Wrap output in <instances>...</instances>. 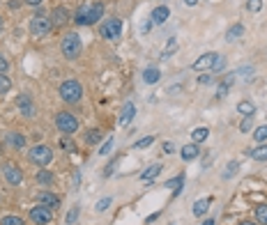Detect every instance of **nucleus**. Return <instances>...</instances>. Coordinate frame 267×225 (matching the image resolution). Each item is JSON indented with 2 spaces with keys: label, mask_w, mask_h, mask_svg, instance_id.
Returning <instances> with one entry per match:
<instances>
[{
  "label": "nucleus",
  "mask_w": 267,
  "mask_h": 225,
  "mask_svg": "<svg viewBox=\"0 0 267 225\" xmlns=\"http://www.w3.org/2000/svg\"><path fill=\"white\" fill-rule=\"evenodd\" d=\"M101 16H104V2L88 0V2H83V5L76 9L74 23H76V26H92V23L101 21Z\"/></svg>",
  "instance_id": "obj_1"
},
{
  "label": "nucleus",
  "mask_w": 267,
  "mask_h": 225,
  "mask_svg": "<svg viewBox=\"0 0 267 225\" xmlns=\"http://www.w3.org/2000/svg\"><path fill=\"white\" fill-rule=\"evenodd\" d=\"M60 48H63V55L67 60H76L81 55V51H83V44H81L79 32H67L63 44H60Z\"/></svg>",
  "instance_id": "obj_2"
},
{
  "label": "nucleus",
  "mask_w": 267,
  "mask_h": 225,
  "mask_svg": "<svg viewBox=\"0 0 267 225\" xmlns=\"http://www.w3.org/2000/svg\"><path fill=\"white\" fill-rule=\"evenodd\" d=\"M81 96H83V85L79 80H65L60 85V99L65 104H79Z\"/></svg>",
  "instance_id": "obj_3"
},
{
  "label": "nucleus",
  "mask_w": 267,
  "mask_h": 225,
  "mask_svg": "<svg viewBox=\"0 0 267 225\" xmlns=\"http://www.w3.org/2000/svg\"><path fill=\"white\" fill-rule=\"evenodd\" d=\"M55 127H58V131L60 133H65V136H71V133H76L79 131V117L76 115H71V112H58L55 115Z\"/></svg>",
  "instance_id": "obj_4"
},
{
  "label": "nucleus",
  "mask_w": 267,
  "mask_h": 225,
  "mask_svg": "<svg viewBox=\"0 0 267 225\" xmlns=\"http://www.w3.org/2000/svg\"><path fill=\"white\" fill-rule=\"evenodd\" d=\"M99 32H101L104 39L116 42V39H120V35H122V21H120V18H106V21L99 26Z\"/></svg>",
  "instance_id": "obj_5"
},
{
  "label": "nucleus",
  "mask_w": 267,
  "mask_h": 225,
  "mask_svg": "<svg viewBox=\"0 0 267 225\" xmlns=\"http://www.w3.org/2000/svg\"><path fill=\"white\" fill-rule=\"evenodd\" d=\"M51 28H53V23H51V18L46 16H33V21H30V32H33V37L35 39H42V37H46L49 32H51Z\"/></svg>",
  "instance_id": "obj_6"
},
{
  "label": "nucleus",
  "mask_w": 267,
  "mask_h": 225,
  "mask_svg": "<svg viewBox=\"0 0 267 225\" xmlns=\"http://www.w3.org/2000/svg\"><path fill=\"white\" fill-rule=\"evenodd\" d=\"M51 159H53V152L51 147H46V145H35V147L30 149V161L39 168H46V165L51 163Z\"/></svg>",
  "instance_id": "obj_7"
},
{
  "label": "nucleus",
  "mask_w": 267,
  "mask_h": 225,
  "mask_svg": "<svg viewBox=\"0 0 267 225\" xmlns=\"http://www.w3.org/2000/svg\"><path fill=\"white\" fill-rule=\"evenodd\" d=\"M217 60H219V53H205V55H200V58L191 64V69L194 71H212Z\"/></svg>",
  "instance_id": "obj_8"
},
{
  "label": "nucleus",
  "mask_w": 267,
  "mask_h": 225,
  "mask_svg": "<svg viewBox=\"0 0 267 225\" xmlns=\"http://www.w3.org/2000/svg\"><path fill=\"white\" fill-rule=\"evenodd\" d=\"M30 221L35 225H49L51 223V209L44 207V205H37V207L30 209Z\"/></svg>",
  "instance_id": "obj_9"
},
{
  "label": "nucleus",
  "mask_w": 267,
  "mask_h": 225,
  "mask_svg": "<svg viewBox=\"0 0 267 225\" xmlns=\"http://www.w3.org/2000/svg\"><path fill=\"white\" fill-rule=\"evenodd\" d=\"M5 179H7L12 186H18V184L23 182V173H21V168H17L14 163H7L5 165Z\"/></svg>",
  "instance_id": "obj_10"
},
{
  "label": "nucleus",
  "mask_w": 267,
  "mask_h": 225,
  "mask_svg": "<svg viewBox=\"0 0 267 225\" xmlns=\"http://www.w3.org/2000/svg\"><path fill=\"white\" fill-rule=\"evenodd\" d=\"M168 16H170V9L166 7V5H159V7L152 9L150 21H152V23H157V26H161V23H166V21H168Z\"/></svg>",
  "instance_id": "obj_11"
},
{
  "label": "nucleus",
  "mask_w": 267,
  "mask_h": 225,
  "mask_svg": "<svg viewBox=\"0 0 267 225\" xmlns=\"http://www.w3.org/2000/svg\"><path fill=\"white\" fill-rule=\"evenodd\" d=\"M69 21V12L65 7H53V12H51V23H53L55 28H60V26H65Z\"/></svg>",
  "instance_id": "obj_12"
},
{
  "label": "nucleus",
  "mask_w": 267,
  "mask_h": 225,
  "mask_svg": "<svg viewBox=\"0 0 267 225\" xmlns=\"http://www.w3.org/2000/svg\"><path fill=\"white\" fill-rule=\"evenodd\" d=\"M37 200H39V205H44V207H49V209L60 207V198H58L55 193H49V191H42Z\"/></svg>",
  "instance_id": "obj_13"
},
{
  "label": "nucleus",
  "mask_w": 267,
  "mask_h": 225,
  "mask_svg": "<svg viewBox=\"0 0 267 225\" xmlns=\"http://www.w3.org/2000/svg\"><path fill=\"white\" fill-rule=\"evenodd\" d=\"M161 170H164V165L161 163H154V165H150L148 170H143V175H141V182L143 184H150V182H154L157 177L161 175Z\"/></svg>",
  "instance_id": "obj_14"
},
{
  "label": "nucleus",
  "mask_w": 267,
  "mask_h": 225,
  "mask_svg": "<svg viewBox=\"0 0 267 225\" xmlns=\"http://www.w3.org/2000/svg\"><path fill=\"white\" fill-rule=\"evenodd\" d=\"M17 106L21 108V112H26L28 117H33L35 115V106H33V101H30V96L28 95H21L17 99Z\"/></svg>",
  "instance_id": "obj_15"
},
{
  "label": "nucleus",
  "mask_w": 267,
  "mask_h": 225,
  "mask_svg": "<svg viewBox=\"0 0 267 225\" xmlns=\"http://www.w3.org/2000/svg\"><path fill=\"white\" fill-rule=\"evenodd\" d=\"M198 154H200V149H198L196 143H194V145H184V147L180 149V156H182L184 161H194V159H198Z\"/></svg>",
  "instance_id": "obj_16"
},
{
  "label": "nucleus",
  "mask_w": 267,
  "mask_h": 225,
  "mask_svg": "<svg viewBox=\"0 0 267 225\" xmlns=\"http://www.w3.org/2000/svg\"><path fill=\"white\" fill-rule=\"evenodd\" d=\"M134 112H136V106L132 104V101H127L125 106H122V112H120V124L125 127V124H129L134 117Z\"/></svg>",
  "instance_id": "obj_17"
},
{
  "label": "nucleus",
  "mask_w": 267,
  "mask_h": 225,
  "mask_svg": "<svg viewBox=\"0 0 267 225\" xmlns=\"http://www.w3.org/2000/svg\"><path fill=\"white\" fill-rule=\"evenodd\" d=\"M161 78V71L157 67H148V69L143 71V80L148 83V85H154V83H159Z\"/></svg>",
  "instance_id": "obj_18"
},
{
  "label": "nucleus",
  "mask_w": 267,
  "mask_h": 225,
  "mask_svg": "<svg viewBox=\"0 0 267 225\" xmlns=\"http://www.w3.org/2000/svg\"><path fill=\"white\" fill-rule=\"evenodd\" d=\"M242 35H244V26H242V23H235V26H231L226 30V42H237Z\"/></svg>",
  "instance_id": "obj_19"
},
{
  "label": "nucleus",
  "mask_w": 267,
  "mask_h": 225,
  "mask_svg": "<svg viewBox=\"0 0 267 225\" xmlns=\"http://www.w3.org/2000/svg\"><path fill=\"white\" fill-rule=\"evenodd\" d=\"M237 112H242V117H253L256 106H253V101H249V99H242L240 104H237Z\"/></svg>",
  "instance_id": "obj_20"
},
{
  "label": "nucleus",
  "mask_w": 267,
  "mask_h": 225,
  "mask_svg": "<svg viewBox=\"0 0 267 225\" xmlns=\"http://www.w3.org/2000/svg\"><path fill=\"white\" fill-rule=\"evenodd\" d=\"M7 143L14 149H23L26 147V136H21V133H17V131H12V133H7Z\"/></svg>",
  "instance_id": "obj_21"
},
{
  "label": "nucleus",
  "mask_w": 267,
  "mask_h": 225,
  "mask_svg": "<svg viewBox=\"0 0 267 225\" xmlns=\"http://www.w3.org/2000/svg\"><path fill=\"white\" fill-rule=\"evenodd\" d=\"M237 173H240V161H231L226 165V170L221 173V179H233Z\"/></svg>",
  "instance_id": "obj_22"
},
{
  "label": "nucleus",
  "mask_w": 267,
  "mask_h": 225,
  "mask_svg": "<svg viewBox=\"0 0 267 225\" xmlns=\"http://www.w3.org/2000/svg\"><path fill=\"white\" fill-rule=\"evenodd\" d=\"M178 51V39L175 37H170V42L166 44V48L161 51V60H170V55Z\"/></svg>",
  "instance_id": "obj_23"
},
{
  "label": "nucleus",
  "mask_w": 267,
  "mask_h": 225,
  "mask_svg": "<svg viewBox=\"0 0 267 225\" xmlns=\"http://www.w3.org/2000/svg\"><path fill=\"white\" fill-rule=\"evenodd\" d=\"M210 202H212L210 198H200V200H196V205H194V214H196V216H203L205 211L210 209Z\"/></svg>",
  "instance_id": "obj_24"
},
{
  "label": "nucleus",
  "mask_w": 267,
  "mask_h": 225,
  "mask_svg": "<svg viewBox=\"0 0 267 225\" xmlns=\"http://www.w3.org/2000/svg\"><path fill=\"white\" fill-rule=\"evenodd\" d=\"M249 156H251V159H256V161H267V145L263 143L260 147L249 149Z\"/></svg>",
  "instance_id": "obj_25"
},
{
  "label": "nucleus",
  "mask_w": 267,
  "mask_h": 225,
  "mask_svg": "<svg viewBox=\"0 0 267 225\" xmlns=\"http://www.w3.org/2000/svg\"><path fill=\"white\" fill-rule=\"evenodd\" d=\"M37 184H42V186H51V184H53V175L42 168V170L37 173Z\"/></svg>",
  "instance_id": "obj_26"
},
{
  "label": "nucleus",
  "mask_w": 267,
  "mask_h": 225,
  "mask_svg": "<svg viewBox=\"0 0 267 225\" xmlns=\"http://www.w3.org/2000/svg\"><path fill=\"white\" fill-rule=\"evenodd\" d=\"M207 136H210V131L205 129V127H198V129L191 131V138H194V143H203V140H207Z\"/></svg>",
  "instance_id": "obj_27"
},
{
  "label": "nucleus",
  "mask_w": 267,
  "mask_h": 225,
  "mask_svg": "<svg viewBox=\"0 0 267 225\" xmlns=\"http://www.w3.org/2000/svg\"><path fill=\"white\" fill-rule=\"evenodd\" d=\"M253 74H256V69H253L251 64H247V67H240V69L235 71V76H242V78H247V80H253Z\"/></svg>",
  "instance_id": "obj_28"
},
{
  "label": "nucleus",
  "mask_w": 267,
  "mask_h": 225,
  "mask_svg": "<svg viewBox=\"0 0 267 225\" xmlns=\"http://www.w3.org/2000/svg\"><path fill=\"white\" fill-rule=\"evenodd\" d=\"M79 214H81L79 205H76V207H71L69 214H67V218H65V223H67V225H76V221H79Z\"/></svg>",
  "instance_id": "obj_29"
},
{
  "label": "nucleus",
  "mask_w": 267,
  "mask_h": 225,
  "mask_svg": "<svg viewBox=\"0 0 267 225\" xmlns=\"http://www.w3.org/2000/svg\"><path fill=\"white\" fill-rule=\"evenodd\" d=\"M12 90V80H9L7 74H0V95H7Z\"/></svg>",
  "instance_id": "obj_30"
},
{
  "label": "nucleus",
  "mask_w": 267,
  "mask_h": 225,
  "mask_svg": "<svg viewBox=\"0 0 267 225\" xmlns=\"http://www.w3.org/2000/svg\"><path fill=\"white\" fill-rule=\"evenodd\" d=\"M256 221L267 225V205H258V207H256Z\"/></svg>",
  "instance_id": "obj_31"
},
{
  "label": "nucleus",
  "mask_w": 267,
  "mask_h": 225,
  "mask_svg": "<svg viewBox=\"0 0 267 225\" xmlns=\"http://www.w3.org/2000/svg\"><path fill=\"white\" fill-rule=\"evenodd\" d=\"M253 138H256V143H260V145L265 143L267 140V124H263V127H258V129L253 131Z\"/></svg>",
  "instance_id": "obj_32"
},
{
  "label": "nucleus",
  "mask_w": 267,
  "mask_h": 225,
  "mask_svg": "<svg viewBox=\"0 0 267 225\" xmlns=\"http://www.w3.org/2000/svg\"><path fill=\"white\" fill-rule=\"evenodd\" d=\"M152 143H154V136H145L138 143H134V149H145V147H150Z\"/></svg>",
  "instance_id": "obj_33"
},
{
  "label": "nucleus",
  "mask_w": 267,
  "mask_h": 225,
  "mask_svg": "<svg viewBox=\"0 0 267 225\" xmlns=\"http://www.w3.org/2000/svg\"><path fill=\"white\" fill-rule=\"evenodd\" d=\"M113 145H116V138H108L106 143H104V145H101V147H99V154H101V156H106L108 152H111V149H113Z\"/></svg>",
  "instance_id": "obj_34"
},
{
  "label": "nucleus",
  "mask_w": 267,
  "mask_h": 225,
  "mask_svg": "<svg viewBox=\"0 0 267 225\" xmlns=\"http://www.w3.org/2000/svg\"><path fill=\"white\" fill-rule=\"evenodd\" d=\"M0 225H23V218H18V216H5L2 221H0Z\"/></svg>",
  "instance_id": "obj_35"
},
{
  "label": "nucleus",
  "mask_w": 267,
  "mask_h": 225,
  "mask_svg": "<svg viewBox=\"0 0 267 225\" xmlns=\"http://www.w3.org/2000/svg\"><path fill=\"white\" fill-rule=\"evenodd\" d=\"M85 140H88V145H95L97 140H101V131H99V129H92V131L88 133V138H85Z\"/></svg>",
  "instance_id": "obj_36"
},
{
  "label": "nucleus",
  "mask_w": 267,
  "mask_h": 225,
  "mask_svg": "<svg viewBox=\"0 0 267 225\" xmlns=\"http://www.w3.org/2000/svg\"><path fill=\"white\" fill-rule=\"evenodd\" d=\"M182 182H184V177L180 175V177H175V179H168V182H166V186H168V189H175V191H180V186H182Z\"/></svg>",
  "instance_id": "obj_37"
},
{
  "label": "nucleus",
  "mask_w": 267,
  "mask_h": 225,
  "mask_svg": "<svg viewBox=\"0 0 267 225\" xmlns=\"http://www.w3.org/2000/svg\"><path fill=\"white\" fill-rule=\"evenodd\" d=\"M108 207H111V198H101L97 205H95V209H97V211H106Z\"/></svg>",
  "instance_id": "obj_38"
},
{
  "label": "nucleus",
  "mask_w": 267,
  "mask_h": 225,
  "mask_svg": "<svg viewBox=\"0 0 267 225\" xmlns=\"http://www.w3.org/2000/svg\"><path fill=\"white\" fill-rule=\"evenodd\" d=\"M260 7H263V0H249V2H247V9H249V12H260Z\"/></svg>",
  "instance_id": "obj_39"
},
{
  "label": "nucleus",
  "mask_w": 267,
  "mask_h": 225,
  "mask_svg": "<svg viewBox=\"0 0 267 225\" xmlns=\"http://www.w3.org/2000/svg\"><path fill=\"white\" fill-rule=\"evenodd\" d=\"M9 71V60L5 55H0V74H7Z\"/></svg>",
  "instance_id": "obj_40"
},
{
  "label": "nucleus",
  "mask_w": 267,
  "mask_h": 225,
  "mask_svg": "<svg viewBox=\"0 0 267 225\" xmlns=\"http://www.w3.org/2000/svg\"><path fill=\"white\" fill-rule=\"evenodd\" d=\"M251 127H253V120H251V117H244L240 124V131H249Z\"/></svg>",
  "instance_id": "obj_41"
},
{
  "label": "nucleus",
  "mask_w": 267,
  "mask_h": 225,
  "mask_svg": "<svg viewBox=\"0 0 267 225\" xmlns=\"http://www.w3.org/2000/svg\"><path fill=\"white\" fill-rule=\"evenodd\" d=\"M223 67H226V58H221V55H219V60H217V64H214L212 71H221Z\"/></svg>",
  "instance_id": "obj_42"
},
{
  "label": "nucleus",
  "mask_w": 267,
  "mask_h": 225,
  "mask_svg": "<svg viewBox=\"0 0 267 225\" xmlns=\"http://www.w3.org/2000/svg\"><path fill=\"white\" fill-rule=\"evenodd\" d=\"M198 83H200V85H207V83H212V76H210V74H207V71H205L203 76L198 78Z\"/></svg>",
  "instance_id": "obj_43"
},
{
  "label": "nucleus",
  "mask_w": 267,
  "mask_h": 225,
  "mask_svg": "<svg viewBox=\"0 0 267 225\" xmlns=\"http://www.w3.org/2000/svg\"><path fill=\"white\" fill-rule=\"evenodd\" d=\"M164 152H166V154H173V152H175V145H173V143H164Z\"/></svg>",
  "instance_id": "obj_44"
},
{
  "label": "nucleus",
  "mask_w": 267,
  "mask_h": 225,
  "mask_svg": "<svg viewBox=\"0 0 267 225\" xmlns=\"http://www.w3.org/2000/svg\"><path fill=\"white\" fill-rule=\"evenodd\" d=\"M116 163H117V161H111V163L106 165V170H104V175H106V177H111V173H113V168H116Z\"/></svg>",
  "instance_id": "obj_45"
},
{
  "label": "nucleus",
  "mask_w": 267,
  "mask_h": 225,
  "mask_svg": "<svg viewBox=\"0 0 267 225\" xmlns=\"http://www.w3.org/2000/svg\"><path fill=\"white\" fill-rule=\"evenodd\" d=\"M28 5H33V7H37V5H42V2H44V0H26Z\"/></svg>",
  "instance_id": "obj_46"
},
{
  "label": "nucleus",
  "mask_w": 267,
  "mask_h": 225,
  "mask_svg": "<svg viewBox=\"0 0 267 225\" xmlns=\"http://www.w3.org/2000/svg\"><path fill=\"white\" fill-rule=\"evenodd\" d=\"M184 5H187V7H196L198 0H184Z\"/></svg>",
  "instance_id": "obj_47"
},
{
  "label": "nucleus",
  "mask_w": 267,
  "mask_h": 225,
  "mask_svg": "<svg viewBox=\"0 0 267 225\" xmlns=\"http://www.w3.org/2000/svg\"><path fill=\"white\" fill-rule=\"evenodd\" d=\"M157 218H159V214H152V216H148V221H145V223H152V221H157Z\"/></svg>",
  "instance_id": "obj_48"
},
{
  "label": "nucleus",
  "mask_w": 267,
  "mask_h": 225,
  "mask_svg": "<svg viewBox=\"0 0 267 225\" xmlns=\"http://www.w3.org/2000/svg\"><path fill=\"white\" fill-rule=\"evenodd\" d=\"M200 225H214V218H207V221H203Z\"/></svg>",
  "instance_id": "obj_49"
},
{
  "label": "nucleus",
  "mask_w": 267,
  "mask_h": 225,
  "mask_svg": "<svg viewBox=\"0 0 267 225\" xmlns=\"http://www.w3.org/2000/svg\"><path fill=\"white\" fill-rule=\"evenodd\" d=\"M237 225H256V223H251V221H242V223H237Z\"/></svg>",
  "instance_id": "obj_50"
},
{
  "label": "nucleus",
  "mask_w": 267,
  "mask_h": 225,
  "mask_svg": "<svg viewBox=\"0 0 267 225\" xmlns=\"http://www.w3.org/2000/svg\"><path fill=\"white\" fill-rule=\"evenodd\" d=\"M2 26H5V21H2V16H0V32H2Z\"/></svg>",
  "instance_id": "obj_51"
}]
</instances>
